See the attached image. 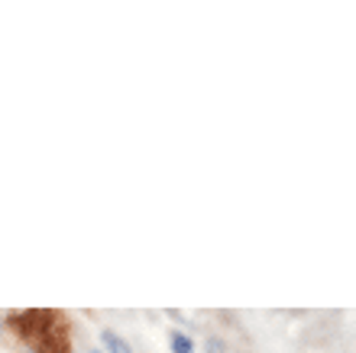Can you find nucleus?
Segmentation results:
<instances>
[{
	"mask_svg": "<svg viewBox=\"0 0 356 353\" xmlns=\"http://www.w3.org/2000/svg\"><path fill=\"white\" fill-rule=\"evenodd\" d=\"M101 347H104V353H133V347L113 327H104L101 331Z\"/></svg>",
	"mask_w": 356,
	"mask_h": 353,
	"instance_id": "f257e3e1",
	"label": "nucleus"
},
{
	"mask_svg": "<svg viewBox=\"0 0 356 353\" xmlns=\"http://www.w3.org/2000/svg\"><path fill=\"white\" fill-rule=\"evenodd\" d=\"M169 350L172 353H195V340L185 331H169Z\"/></svg>",
	"mask_w": 356,
	"mask_h": 353,
	"instance_id": "f03ea898",
	"label": "nucleus"
},
{
	"mask_svg": "<svg viewBox=\"0 0 356 353\" xmlns=\"http://www.w3.org/2000/svg\"><path fill=\"white\" fill-rule=\"evenodd\" d=\"M204 353H230V350H227V344L220 340V337H207Z\"/></svg>",
	"mask_w": 356,
	"mask_h": 353,
	"instance_id": "7ed1b4c3",
	"label": "nucleus"
},
{
	"mask_svg": "<svg viewBox=\"0 0 356 353\" xmlns=\"http://www.w3.org/2000/svg\"><path fill=\"white\" fill-rule=\"evenodd\" d=\"M88 353H104V350H88Z\"/></svg>",
	"mask_w": 356,
	"mask_h": 353,
	"instance_id": "20e7f679",
	"label": "nucleus"
}]
</instances>
